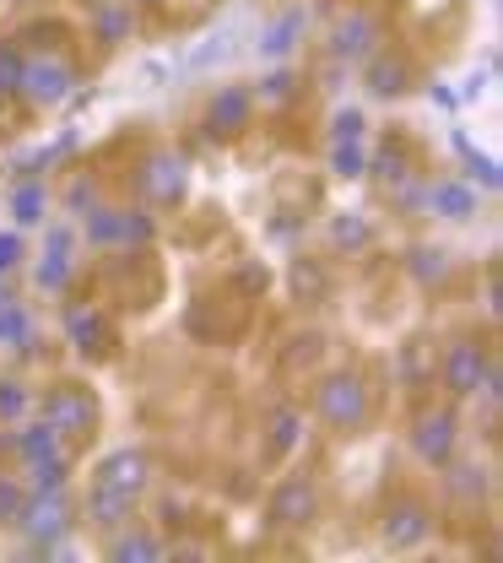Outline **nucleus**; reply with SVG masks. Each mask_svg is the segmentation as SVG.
<instances>
[{
    "label": "nucleus",
    "instance_id": "obj_1",
    "mask_svg": "<svg viewBox=\"0 0 503 563\" xmlns=\"http://www.w3.org/2000/svg\"><path fill=\"white\" fill-rule=\"evenodd\" d=\"M314 412H320V422H331V428H358L368 418V379H362L358 368L325 374L320 390H314Z\"/></svg>",
    "mask_w": 503,
    "mask_h": 563
},
{
    "label": "nucleus",
    "instance_id": "obj_2",
    "mask_svg": "<svg viewBox=\"0 0 503 563\" xmlns=\"http://www.w3.org/2000/svg\"><path fill=\"white\" fill-rule=\"evenodd\" d=\"M44 422H49L60 439H87V433L98 428V401H92V390L76 385V379L49 385V390H44Z\"/></svg>",
    "mask_w": 503,
    "mask_h": 563
},
{
    "label": "nucleus",
    "instance_id": "obj_3",
    "mask_svg": "<svg viewBox=\"0 0 503 563\" xmlns=\"http://www.w3.org/2000/svg\"><path fill=\"white\" fill-rule=\"evenodd\" d=\"M11 526H22V537H27L33 548H55V542H66V531H71V498H66V493H27V504L16 509Z\"/></svg>",
    "mask_w": 503,
    "mask_h": 563
},
{
    "label": "nucleus",
    "instance_id": "obj_4",
    "mask_svg": "<svg viewBox=\"0 0 503 563\" xmlns=\"http://www.w3.org/2000/svg\"><path fill=\"white\" fill-rule=\"evenodd\" d=\"M190 185V163L185 152H152L142 168H136V196L142 207H174Z\"/></svg>",
    "mask_w": 503,
    "mask_h": 563
},
{
    "label": "nucleus",
    "instance_id": "obj_5",
    "mask_svg": "<svg viewBox=\"0 0 503 563\" xmlns=\"http://www.w3.org/2000/svg\"><path fill=\"white\" fill-rule=\"evenodd\" d=\"M76 87V70L60 60V55H38V60H22V87H16V98L22 103H38V109H55V103H66Z\"/></svg>",
    "mask_w": 503,
    "mask_h": 563
},
{
    "label": "nucleus",
    "instance_id": "obj_6",
    "mask_svg": "<svg viewBox=\"0 0 503 563\" xmlns=\"http://www.w3.org/2000/svg\"><path fill=\"white\" fill-rule=\"evenodd\" d=\"M488 363H493L488 352L477 347L471 336H460V342H449V347H444V357H438V368H433V374L444 379V390H449L455 401H466V396H477V390H482Z\"/></svg>",
    "mask_w": 503,
    "mask_h": 563
},
{
    "label": "nucleus",
    "instance_id": "obj_7",
    "mask_svg": "<svg viewBox=\"0 0 503 563\" xmlns=\"http://www.w3.org/2000/svg\"><path fill=\"white\" fill-rule=\"evenodd\" d=\"M455 444H460V418L455 412H423L417 428H412V455L428 461V466H449Z\"/></svg>",
    "mask_w": 503,
    "mask_h": 563
},
{
    "label": "nucleus",
    "instance_id": "obj_8",
    "mask_svg": "<svg viewBox=\"0 0 503 563\" xmlns=\"http://www.w3.org/2000/svg\"><path fill=\"white\" fill-rule=\"evenodd\" d=\"M379 537H384V548L412 553V548H423V542L433 537V515L417 504V498H401V504H390V515H384Z\"/></svg>",
    "mask_w": 503,
    "mask_h": 563
},
{
    "label": "nucleus",
    "instance_id": "obj_9",
    "mask_svg": "<svg viewBox=\"0 0 503 563\" xmlns=\"http://www.w3.org/2000/svg\"><path fill=\"white\" fill-rule=\"evenodd\" d=\"M92 483H103V488L114 493H131V498H142L146 483H152V461H146L142 450H114V455H103L98 461V472H92Z\"/></svg>",
    "mask_w": 503,
    "mask_h": 563
},
{
    "label": "nucleus",
    "instance_id": "obj_10",
    "mask_svg": "<svg viewBox=\"0 0 503 563\" xmlns=\"http://www.w3.org/2000/svg\"><path fill=\"white\" fill-rule=\"evenodd\" d=\"M71 261H76V233L71 228H49L44 239V261H38V292H66L71 287Z\"/></svg>",
    "mask_w": 503,
    "mask_h": 563
},
{
    "label": "nucleus",
    "instance_id": "obj_11",
    "mask_svg": "<svg viewBox=\"0 0 503 563\" xmlns=\"http://www.w3.org/2000/svg\"><path fill=\"white\" fill-rule=\"evenodd\" d=\"M373 44H379V16H373V11L342 16L336 33H331V55H336V60H368Z\"/></svg>",
    "mask_w": 503,
    "mask_h": 563
},
{
    "label": "nucleus",
    "instance_id": "obj_12",
    "mask_svg": "<svg viewBox=\"0 0 503 563\" xmlns=\"http://www.w3.org/2000/svg\"><path fill=\"white\" fill-rule=\"evenodd\" d=\"M249 114H255V92H249V87H222L212 98V109H206V131H212L216 141H227L249 125Z\"/></svg>",
    "mask_w": 503,
    "mask_h": 563
},
{
    "label": "nucleus",
    "instance_id": "obj_13",
    "mask_svg": "<svg viewBox=\"0 0 503 563\" xmlns=\"http://www.w3.org/2000/svg\"><path fill=\"white\" fill-rule=\"evenodd\" d=\"M66 336H71V347L81 352V357H109V347H114L109 320H103L92 303H71V309H66Z\"/></svg>",
    "mask_w": 503,
    "mask_h": 563
},
{
    "label": "nucleus",
    "instance_id": "obj_14",
    "mask_svg": "<svg viewBox=\"0 0 503 563\" xmlns=\"http://www.w3.org/2000/svg\"><path fill=\"white\" fill-rule=\"evenodd\" d=\"M271 520H277V526H288V531L309 526V520H314V488H309L303 477L282 483V488H277V498H271Z\"/></svg>",
    "mask_w": 503,
    "mask_h": 563
},
{
    "label": "nucleus",
    "instance_id": "obj_15",
    "mask_svg": "<svg viewBox=\"0 0 503 563\" xmlns=\"http://www.w3.org/2000/svg\"><path fill=\"white\" fill-rule=\"evenodd\" d=\"M131 515H136V498H131V493H114V488H103V483H92V493H87V520H92V526L114 531V526H125Z\"/></svg>",
    "mask_w": 503,
    "mask_h": 563
},
{
    "label": "nucleus",
    "instance_id": "obj_16",
    "mask_svg": "<svg viewBox=\"0 0 503 563\" xmlns=\"http://www.w3.org/2000/svg\"><path fill=\"white\" fill-rule=\"evenodd\" d=\"M131 27H136L131 0H125V5H114V0H92V38H98L103 49L125 44V38H131Z\"/></svg>",
    "mask_w": 503,
    "mask_h": 563
},
{
    "label": "nucleus",
    "instance_id": "obj_17",
    "mask_svg": "<svg viewBox=\"0 0 503 563\" xmlns=\"http://www.w3.org/2000/svg\"><path fill=\"white\" fill-rule=\"evenodd\" d=\"M0 347L5 352H33L38 347V325H33V314L11 298V303H0Z\"/></svg>",
    "mask_w": 503,
    "mask_h": 563
},
{
    "label": "nucleus",
    "instance_id": "obj_18",
    "mask_svg": "<svg viewBox=\"0 0 503 563\" xmlns=\"http://www.w3.org/2000/svg\"><path fill=\"white\" fill-rule=\"evenodd\" d=\"M60 444H66V439H60V433H55V428H49L44 418H38V422H22V433L11 439V450L22 455V466H33V461H49V455H60Z\"/></svg>",
    "mask_w": 503,
    "mask_h": 563
},
{
    "label": "nucleus",
    "instance_id": "obj_19",
    "mask_svg": "<svg viewBox=\"0 0 503 563\" xmlns=\"http://www.w3.org/2000/svg\"><path fill=\"white\" fill-rule=\"evenodd\" d=\"M81 217H87V244H98V250L125 244V207H98V201H92Z\"/></svg>",
    "mask_w": 503,
    "mask_h": 563
},
{
    "label": "nucleus",
    "instance_id": "obj_20",
    "mask_svg": "<svg viewBox=\"0 0 503 563\" xmlns=\"http://www.w3.org/2000/svg\"><path fill=\"white\" fill-rule=\"evenodd\" d=\"M428 211L433 217H449V222H466V217H477V190L471 185H433Z\"/></svg>",
    "mask_w": 503,
    "mask_h": 563
},
{
    "label": "nucleus",
    "instance_id": "obj_21",
    "mask_svg": "<svg viewBox=\"0 0 503 563\" xmlns=\"http://www.w3.org/2000/svg\"><path fill=\"white\" fill-rule=\"evenodd\" d=\"M362 76H368V92H373V98H401V92L412 87V70H406V60H395V55H390V60L379 55Z\"/></svg>",
    "mask_w": 503,
    "mask_h": 563
},
{
    "label": "nucleus",
    "instance_id": "obj_22",
    "mask_svg": "<svg viewBox=\"0 0 503 563\" xmlns=\"http://www.w3.org/2000/svg\"><path fill=\"white\" fill-rule=\"evenodd\" d=\"M303 27H309V16H303V11H282V16H277V27H271V33H260V55H266V60H282L292 44L303 38Z\"/></svg>",
    "mask_w": 503,
    "mask_h": 563
},
{
    "label": "nucleus",
    "instance_id": "obj_23",
    "mask_svg": "<svg viewBox=\"0 0 503 563\" xmlns=\"http://www.w3.org/2000/svg\"><path fill=\"white\" fill-rule=\"evenodd\" d=\"M433 368H438V357H433V342L428 336H412L406 347H401V385H428L433 379Z\"/></svg>",
    "mask_w": 503,
    "mask_h": 563
},
{
    "label": "nucleus",
    "instance_id": "obj_24",
    "mask_svg": "<svg viewBox=\"0 0 503 563\" xmlns=\"http://www.w3.org/2000/svg\"><path fill=\"white\" fill-rule=\"evenodd\" d=\"M44 207H49L44 179H22V185H16V196H11V217H16L22 228H33V222H44Z\"/></svg>",
    "mask_w": 503,
    "mask_h": 563
},
{
    "label": "nucleus",
    "instance_id": "obj_25",
    "mask_svg": "<svg viewBox=\"0 0 503 563\" xmlns=\"http://www.w3.org/2000/svg\"><path fill=\"white\" fill-rule=\"evenodd\" d=\"M66 483H71V461L66 455H49V461L27 466V493H66Z\"/></svg>",
    "mask_w": 503,
    "mask_h": 563
},
{
    "label": "nucleus",
    "instance_id": "obj_26",
    "mask_svg": "<svg viewBox=\"0 0 503 563\" xmlns=\"http://www.w3.org/2000/svg\"><path fill=\"white\" fill-rule=\"evenodd\" d=\"M109 559H120V563H157V559H163V548H157V537H152V531H120V537H114V548H109Z\"/></svg>",
    "mask_w": 503,
    "mask_h": 563
},
{
    "label": "nucleus",
    "instance_id": "obj_27",
    "mask_svg": "<svg viewBox=\"0 0 503 563\" xmlns=\"http://www.w3.org/2000/svg\"><path fill=\"white\" fill-rule=\"evenodd\" d=\"M455 152L466 157V168H471V179H477V185H482L488 196H499V190H503V174H499V163H493L488 152H477V146H471V141H466V136H455Z\"/></svg>",
    "mask_w": 503,
    "mask_h": 563
},
{
    "label": "nucleus",
    "instance_id": "obj_28",
    "mask_svg": "<svg viewBox=\"0 0 503 563\" xmlns=\"http://www.w3.org/2000/svg\"><path fill=\"white\" fill-rule=\"evenodd\" d=\"M303 439V412H292V407H282L277 418H271V461H282V455H292V444Z\"/></svg>",
    "mask_w": 503,
    "mask_h": 563
},
{
    "label": "nucleus",
    "instance_id": "obj_29",
    "mask_svg": "<svg viewBox=\"0 0 503 563\" xmlns=\"http://www.w3.org/2000/svg\"><path fill=\"white\" fill-rule=\"evenodd\" d=\"M27 412H33V390L16 374H5L0 379V422H22Z\"/></svg>",
    "mask_w": 503,
    "mask_h": 563
},
{
    "label": "nucleus",
    "instance_id": "obj_30",
    "mask_svg": "<svg viewBox=\"0 0 503 563\" xmlns=\"http://www.w3.org/2000/svg\"><path fill=\"white\" fill-rule=\"evenodd\" d=\"M331 168H336L342 179H362V168H368L362 141L358 136H336V146H331Z\"/></svg>",
    "mask_w": 503,
    "mask_h": 563
},
{
    "label": "nucleus",
    "instance_id": "obj_31",
    "mask_svg": "<svg viewBox=\"0 0 503 563\" xmlns=\"http://www.w3.org/2000/svg\"><path fill=\"white\" fill-rule=\"evenodd\" d=\"M331 244H336L342 255H362V250H368V222H362V217H336V222H331Z\"/></svg>",
    "mask_w": 503,
    "mask_h": 563
},
{
    "label": "nucleus",
    "instance_id": "obj_32",
    "mask_svg": "<svg viewBox=\"0 0 503 563\" xmlns=\"http://www.w3.org/2000/svg\"><path fill=\"white\" fill-rule=\"evenodd\" d=\"M362 174H373L379 185H390V190H401L406 179H412V168H406V157L401 152H379V157H368V168Z\"/></svg>",
    "mask_w": 503,
    "mask_h": 563
},
{
    "label": "nucleus",
    "instance_id": "obj_33",
    "mask_svg": "<svg viewBox=\"0 0 503 563\" xmlns=\"http://www.w3.org/2000/svg\"><path fill=\"white\" fill-rule=\"evenodd\" d=\"M292 87H298V70H292V66H277L271 76H260V103H282Z\"/></svg>",
    "mask_w": 503,
    "mask_h": 563
},
{
    "label": "nucleus",
    "instance_id": "obj_34",
    "mask_svg": "<svg viewBox=\"0 0 503 563\" xmlns=\"http://www.w3.org/2000/svg\"><path fill=\"white\" fill-rule=\"evenodd\" d=\"M16 87H22V55L0 44V98H16Z\"/></svg>",
    "mask_w": 503,
    "mask_h": 563
},
{
    "label": "nucleus",
    "instance_id": "obj_35",
    "mask_svg": "<svg viewBox=\"0 0 503 563\" xmlns=\"http://www.w3.org/2000/svg\"><path fill=\"white\" fill-rule=\"evenodd\" d=\"M49 163H55V146H27V157H11V174H22V179H38Z\"/></svg>",
    "mask_w": 503,
    "mask_h": 563
},
{
    "label": "nucleus",
    "instance_id": "obj_36",
    "mask_svg": "<svg viewBox=\"0 0 503 563\" xmlns=\"http://www.w3.org/2000/svg\"><path fill=\"white\" fill-rule=\"evenodd\" d=\"M152 233H157L152 211H146V207H125V244H152Z\"/></svg>",
    "mask_w": 503,
    "mask_h": 563
},
{
    "label": "nucleus",
    "instance_id": "obj_37",
    "mask_svg": "<svg viewBox=\"0 0 503 563\" xmlns=\"http://www.w3.org/2000/svg\"><path fill=\"white\" fill-rule=\"evenodd\" d=\"M22 504H27V488H22L16 477H0V526H11Z\"/></svg>",
    "mask_w": 503,
    "mask_h": 563
},
{
    "label": "nucleus",
    "instance_id": "obj_38",
    "mask_svg": "<svg viewBox=\"0 0 503 563\" xmlns=\"http://www.w3.org/2000/svg\"><path fill=\"white\" fill-rule=\"evenodd\" d=\"M444 266H449V261H444L438 250H412V277H417V282L444 277Z\"/></svg>",
    "mask_w": 503,
    "mask_h": 563
},
{
    "label": "nucleus",
    "instance_id": "obj_39",
    "mask_svg": "<svg viewBox=\"0 0 503 563\" xmlns=\"http://www.w3.org/2000/svg\"><path fill=\"white\" fill-rule=\"evenodd\" d=\"M16 261H22V233H16V228H5V233H0V277H5Z\"/></svg>",
    "mask_w": 503,
    "mask_h": 563
},
{
    "label": "nucleus",
    "instance_id": "obj_40",
    "mask_svg": "<svg viewBox=\"0 0 503 563\" xmlns=\"http://www.w3.org/2000/svg\"><path fill=\"white\" fill-rule=\"evenodd\" d=\"M266 282H271V272L266 266H238V287L255 298V292H266Z\"/></svg>",
    "mask_w": 503,
    "mask_h": 563
},
{
    "label": "nucleus",
    "instance_id": "obj_41",
    "mask_svg": "<svg viewBox=\"0 0 503 563\" xmlns=\"http://www.w3.org/2000/svg\"><path fill=\"white\" fill-rule=\"evenodd\" d=\"M331 131H336V136H358L362 141V109H342V114L331 120Z\"/></svg>",
    "mask_w": 503,
    "mask_h": 563
},
{
    "label": "nucleus",
    "instance_id": "obj_42",
    "mask_svg": "<svg viewBox=\"0 0 503 563\" xmlns=\"http://www.w3.org/2000/svg\"><path fill=\"white\" fill-rule=\"evenodd\" d=\"M92 201H98V196H92V185H87V179H76L71 185V211H87Z\"/></svg>",
    "mask_w": 503,
    "mask_h": 563
},
{
    "label": "nucleus",
    "instance_id": "obj_43",
    "mask_svg": "<svg viewBox=\"0 0 503 563\" xmlns=\"http://www.w3.org/2000/svg\"><path fill=\"white\" fill-rule=\"evenodd\" d=\"M271 233H277L282 244H292V233H298V222H288V217H277V222H271Z\"/></svg>",
    "mask_w": 503,
    "mask_h": 563
},
{
    "label": "nucleus",
    "instance_id": "obj_44",
    "mask_svg": "<svg viewBox=\"0 0 503 563\" xmlns=\"http://www.w3.org/2000/svg\"><path fill=\"white\" fill-rule=\"evenodd\" d=\"M433 103H438V109H455V103H460V98H455V92H449V87H433Z\"/></svg>",
    "mask_w": 503,
    "mask_h": 563
},
{
    "label": "nucleus",
    "instance_id": "obj_45",
    "mask_svg": "<svg viewBox=\"0 0 503 563\" xmlns=\"http://www.w3.org/2000/svg\"><path fill=\"white\" fill-rule=\"evenodd\" d=\"M0 303H11V287H5V277H0Z\"/></svg>",
    "mask_w": 503,
    "mask_h": 563
},
{
    "label": "nucleus",
    "instance_id": "obj_46",
    "mask_svg": "<svg viewBox=\"0 0 503 563\" xmlns=\"http://www.w3.org/2000/svg\"><path fill=\"white\" fill-rule=\"evenodd\" d=\"M131 5H136V0H131ZM146 5H152V0H146Z\"/></svg>",
    "mask_w": 503,
    "mask_h": 563
}]
</instances>
